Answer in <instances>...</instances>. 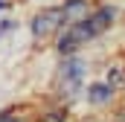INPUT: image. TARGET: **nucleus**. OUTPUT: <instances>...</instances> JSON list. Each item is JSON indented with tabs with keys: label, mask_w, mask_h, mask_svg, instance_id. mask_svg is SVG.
I'll use <instances>...</instances> for the list:
<instances>
[{
	"label": "nucleus",
	"mask_w": 125,
	"mask_h": 122,
	"mask_svg": "<svg viewBox=\"0 0 125 122\" xmlns=\"http://www.w3.org/2000/svg\"><path fill=\"white\" fill-rule=\"evenodd\" d=\"M111 20H114V9H108V6H102V9H96L90 18H84V23H87V29H90V35H99V32H105L108 26H111Z\"/></svg>",
	"instance_id": "obj_4"
},
{
	"label": "nucleus",
	"mask_w": 125,
	"mask_h": 122,
	"mask_svg": "<svg viewBox=\"0 0 125 122\" xmlns=\"http://www.w3.org/2000/svg\"><path fill=\"white\" fill-rule=\"evenodd\" d=\"M35 122H67V111H50V113L38 116Z\"/></svg>",
	"instance_id": "obj_8"
},
{
	"label": "nucleus",
	"mask_w": 125,
	"mask_h": 122,
	"mask_svg": "<svg viewBox=\"0 0 125 122\" xmlns=\"http://www.w3.org/2000/svg\"><path fill=\"white\" fill-rule=\"evenodd\" d=\"M0 122H18L15 116H9V113H0Z\"/></svg>",
	"instance_id": "obj_9"
},
{
	"label": "nucleus",
	"mask_w": 125,
	"mask_h": 122,
	"mask_svg": "<svg viewBox=\"0 0 125 122\" xmlns=\"http://www.w3.org/2000/svg\"><path fill=\"white\" fill-rule=\"evenodd\" d=\"M3 6H6V3H3V0H0V9H3Z\"/></svg>",
	"instance_id": "obj_11"
},
{
	"label": "nucleus",
	"mask_w": 125,
	"mask_h": 122,
	"mask_svg": "<svg viewBox=\"0 0 125 122\" xmlns=\"http://www.w3.org/2000/svg\"><path fill=\"white\" fill-rule=\"evenodd\" d=\"M114 122H125V111H119V113H116V119Z\"/></svg>",
	"instance_id": "obj_10"
},
{
	"label": "nucleus",
	"mask_w": 125,
	"mask_h": 122,
	"mask_svg": "<svg viewBox=\"0 0 125 122\" xmlns=\"http://www.w3.org/2000/svg\"><path fill=\"white\" fill-rule=\"evenodd\" d=\"M93 35L87 29V23L84 20H76V23H67V29L61 32V38H58V52L61 55H73L84 41H90Z\"/></svg>",
	"instance_id": "obj_2"
},
{
	"label": "nucleus",
	"mask_w": 125,
	"mask_h": 122,
	"mask_svg": "<svg viewBox=\"0 0 125 122\" xmlns=\"http://www.w3.org/2000/svg\"><path fill=\"white\" fill-rule=\"evenodd\" d=\"M64 23H67V18H64L61 6L41 9V12L35 15V20H32V35H35V41H50L52 35H58V32L64 29Z\"/></svg>",
	"instance_id": "obj_1"
},
{
	"label": "nucleus",
	"mask_w": 125,
	"mask_h": 122,
	"mask_svg": "<svg viewBox=\"0 0 125 122\" xmlns=\"http://www.w3.org/2000/svg\"><path fill=\"white\" fill-rule=\"evenodd\" d=\"M108 84H111V90H122L125 87V70L122 67H114L108 73Z\"/></svg>",
	"instance_id": "obj_7"
},
{
	"label": "nucleus",
	"mask_w": 125,
	"mask_h": 122,
	"mask_svg": "<svg viewBox=\"0 0 125 122\" xmlns=\"http://www.w3.org/2000/svg\"><path fill=\"white\" fill-rule=\"evenodd\" d=\"M64 18L67 23H76V20H84L87 18V0H64Z\"/></svg>",
	"instance_id": "obj_5"
},
{
	"label": "nucleus",
	"mask_w": 125,
	"mask_h": 122,
	"mask_svg": "<svg viewBox=\"0 0 125 122\" xmlns=\"http://www.w3.org/2000/svg\"><path fill=\"white\" fill-rule=\"evenodd\" d=\"M111 84L105 81V84H90L87 87V102H93V105H105L108 99H111Z\"/></svg>",
	"instance_id": "obj_6"
},
{
	"label": "nucleus",
	"mask_w": 125,
	"mask_h": 122,
	"mask_svg": "<svg viewBox=\"0 0 125 122\" xmlns=\"http://www.w3.org/2000/svg\"><path fill=\"white\" fill-rule=\"evenodd\" d=\"M82 73H84V61L76 58V55H64V61H61V81L67 87H79Z\"/></svg>",
	"instance_id": "obj_3"
}]
</instances>
